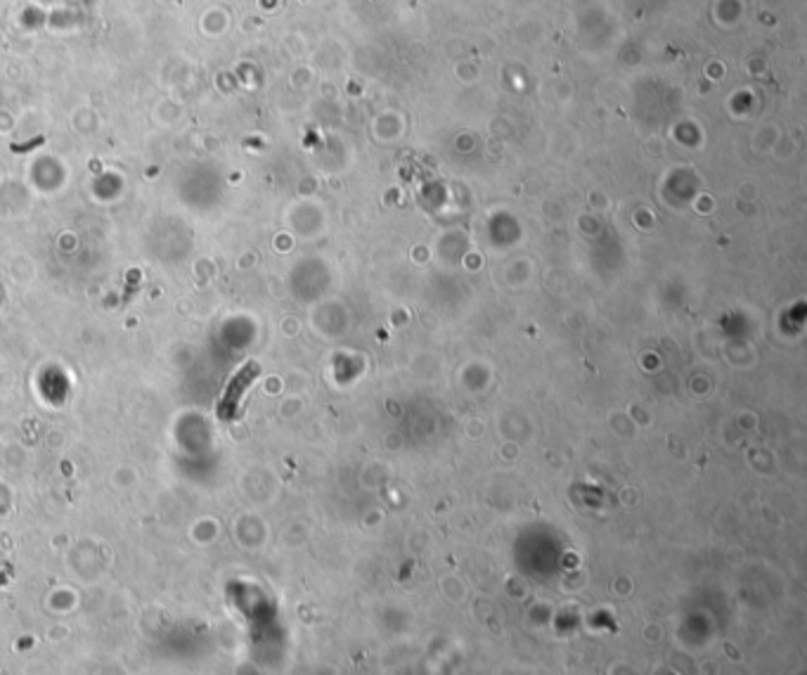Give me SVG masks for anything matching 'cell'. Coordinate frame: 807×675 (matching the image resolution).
Listing matches in <instances>:
<instances>
[{"label": "cell", "mask_w": 807, "mask_h": 675, "mask_svg": "<svg viewBox=\"0 0 807 675\" xmlns=\"http://www.w3.org/2000/svg\"><path fill=\"white\" fill-rule=\"evenodd\" d=\"M254 372H256V365H247V368H244V370L239 372V375H237L233 382H230V386L225 389V396H223V400H221V408H219L221 418H233V412H235V408L239 406V400H242L244 389H247V386H249V384H252V380H254Z\"/></svg>", "instance_id": "1"}]
</instances>
